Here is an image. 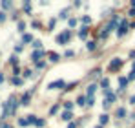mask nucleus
<instances>
[{
  "label": "nucleus",
  "instance_id": "4",
  "mask_svg": "<svg viewBox=\"0 0 135 128\" xmlns=\"http://www.w3.org/2000/svg\"><path fill=\"white\" fill-rule=\"evenodd\" d=\"M29 97H31V93H26L22 97V104H29Z\"/></svg>",
  "mask_w": 135,
  "mask_h": 128
},
{
  "label": "nucleus",
  "instance_id": "6",
  "mask_svg": "<svg viewBox=\"0 0 135 128\" xmlns=\"http://www.w3.org/2000/svg\"><path fill=\"white\" fill-rule=\"evenodd\" d=\"M40 55H42V51H35V53H33V61H38Z\"/></svg>",
  "mask_w": 135,
  "mask_h": 128
},
{
  "label": "nucleus",
  "instance_id": "15",
  "mask_svg": "<svg viewBox=\"0 0 135 128\" xmlns=\"http://www.w3.org/2000/svg\"><path fill=\"white\" fill-rule=\"evenodd\" d=\"M130 101H131V104H135V95L131 97V99H130Z\"/></svg>",
  "mask_w": 135,
  "mask_h": 128
},
{
  "label": "nucleus",
  "instance_id": "3",
  "mask_svg": "<svg viewBox=\"0 0 135 128\" xmlns=\"http://www.w3.org/2000/svg\"><path fill=\"white\" fill-rule=\"evenodd\" d=\"M121 61L119 59H115V61H112V64H110V70H117V68H121Z\"/></svg>",
  "mask_w": 135,
  "mask_h": 128
},
{
  "label": "nucleus",
  "instance_id": "13",
  "mask_svg": "<svg viewBox=\"0 0 135 128\" xmlns=\"http://www.w3.org/2000/svg\"><path fill=\"white\" fill-rule=\"evenodd\" d=\"M88 49H95V42H88Z\"/></svg>",
  "mask_w": 135,
  "mask_h": 128
},
{
  "label": "nucleus",
  "instance_id": "7",
  "mask_svg": "<svg viewBox=\"0 0 135 128\" xmlns=\"http://www.w3.org/2000/svg\"><path fill=\"white\" fill-rule=\"evenodd\" d=\"M86 33H88V28H82V29H80V33H78V35H80L82 39H84V37H86Z\"/></svg>",
  "mask_w": 135,
  "mask_h": 128
},
{
  "label": "nucleus",
  "instance_id": "1",
  "mask_svg": "<svg viewBox=\"0 0 135 128\" xmlns=\"http://www.w3.org/2000/svg\"><path fill=\"white\" fill-rule=\"evenodd\" d=\"M69 37H71V33H69V31H64L62 35H59V37H57V40H59L60 44H64V42H68V40H69Z\"/></svg>",
  "mask_w": 135,
  "mask_h": 128
},
{
  "label": "nucleus",
  "instance_id": "12",
  "mask_svg": "<svg viewBox=\"0 0 135 128\" xmlns=\"http://www.w3.org/2000/svg\"><path fill=\"white\" fill-rule=\"evenodd\" d=\"M95 88H97V86H90V88H88V95H91V93L95 92Z\"/></svg>",
  "mask_w": 135,
  "mask_h": 128
},
{
  "label": "nucleus",
  "instance_id": "10",
  "mask_svg": "<svg viewBox=\"0 0 135 128\" xmlns=\"http://www.w3.org/2000/svg\"><path fill=\"white\" fill-rule=\"evenodd\" d=\"M28 123H29V121H28V119H20V121H18V124H20V126H26Z\"/></svg>",
  "mask_w": 135,
  "mask_h": 128
},
{
  "label": "nucleus",
  "instance_id": "2",
  "mask_svg": "<svg viewBox=\"0 0 135 128\" xmlns=\"http://www.w3.org/2000/svg\"><path fill=\"white\" fill-rule=\"evenodd\" d=\"M62 86H64V81H55V82H51L47 88H49V90H55V88H62Z\"/></svg>",
  "mask_w": 135,
  "mask_h": 128
},
{
  "label": "nucleus",
  "instance_id": "11",
  "mask_svg": "<svg viewBox=\"0 0 135 128\" xmlns=\"http://www.w3.org/2000/svg\"><path fill=\"white\" fill-rule=\"evenodd\" d=\"M100 123L106 124V123H108V115H102V117H100Z\"/></svg>",
  "mask_w": 135,
  "mask_h": 128
},
{
  "label": "nucleus",
  "instance_id": "5",
  "mask_svg": "<svg viewBox=\"0 0 135 128\" xmlns=\"http://www.w3.org/2000/svg\"><path fill=\"white\" fill-rule=\"evenodd\" d=\"M62 119H64V121H69V119H71V114H69V112H64V114H62Z\"/></svg>",
  "mask_w": 135,
  "mask_h": 128
},
{
  "label": "nucleus",
  "instance_id": "8",
  "mask_svg": "<svg viewBox=\"0 0 135 128\" xmlns=\"http://www.w3.org/2000/svg\"><path fill=\"white\" fill-rule=\"evenodd\" d=\"M49 59L55 62V61H59V55H57V53H49Z\"/></svg>",
  "mask_w": 135,
  "mask_h": 128
},
{
  "label": "nucleus",
  "instance_id": "14",
  "mask_svg": "<svg viewBox=\"0 0 135 128\" xmlns=\"http://www.w3.org/2000/svg\"><path fill=\"white\" fill-rule=\"evenodd\" d=\"M4 18H6V15H4V13H0V22H2Z\"/></svg>",
  "mask_w": 135,
  "mask_h": 128
},
{
  "label": "nucleus",
  "instance_id": "9",
  "mask_svg": "<svg viewBox=\"0 0 135 128\" xmlns=\"http://www.w3.org/2000/svg\"><path fill=\"white\" fill-rule=\"evenodd\" d=\"M124 114H126V112H124V108H119V110H117V117H119V115H121V117H122Z\"/></svg>",
  "mask_w": 135,
  "mask_h": 128
}]
</instances>
